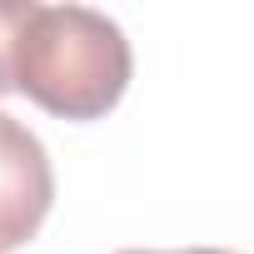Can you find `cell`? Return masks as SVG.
Instances as JSON below:
<instances>
[{"label":"cell","mask_w":254,"mask_h":254,"mask_svg":"<svg viewBox=\"0 0 254 254\" xmlns=\"http://www.w3.org/2000/svg\"><path fill=\"white\" fill-rule=\"evenodd\" d=\"M130 40L90 5H35L20 50L15 90L60 120H100L130 90Z\"/></svg>","instance_id":"cell-1"},{"label":"cell","mask_w":254,"mask_h":254,"mask_svg":"<svg viewBox=\"0 0 254 254\" xmlns=\"http://www.w3.org/2000/svg\"><path fill=\"white\" fill-rule=\"evenodd\" d=\"M55 204V170L35 130L0 110V254L30 244Z\"/></svg>","instance_id":"cell-2"},{"label":"cell","mask_w":254,"mask_h":254,"mask_svg":"<svg viewBox=\"0 0 254 254\" xmlns=\"http://www.w3.org/2000/svg\"><path fill=\"white\" fill-rule=\"evenodd\" d=\"M30 0H0V95H15V50L30 25Z\"/></svg>","instance_id":"cell-3"},{"label":"cell","mask_w":254,"mask_h":254,"mask_svg":"<svg viewBox=\"0 0 254 254\" xmlns=\"http://www.w3.org/2000/svg\"><path fill=\"white\" fill-rule=\"evenodd\" d=\"M180 254H234V249H180Z\"/></svg>","instance_id":"cell-4"},{"label":"cell","mask_w":254,"mask_h":254,"mask_svg":"<svg viewBox=\"0 0 254 254\" xmlns=\"http://www.w3.org/2000/svg\"><path fill=\"white\" fill-rule=\"evenodd\" d=\"M120 254H160V249H120Z\"/></svg>","instance_id":"cell-5"}]
</instances>
